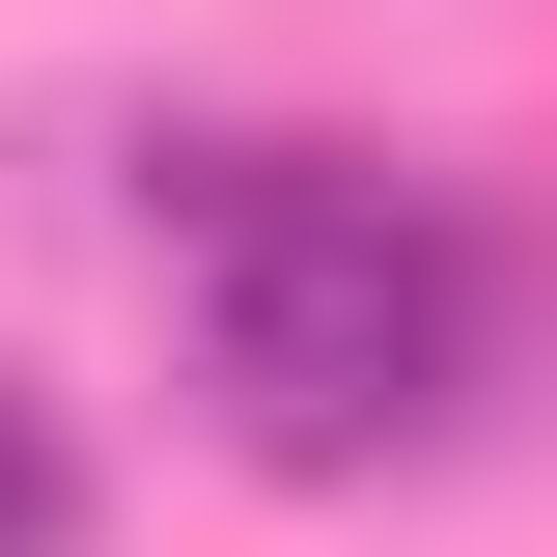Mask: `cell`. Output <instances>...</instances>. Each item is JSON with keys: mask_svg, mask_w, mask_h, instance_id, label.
<instances>
[{"mask_svg": "<svg viewBox=\"0 0 557 557\" xmlns=\"http://www.w3.org/2000/svg\"><path fill=\"white\" fill-rule=\"evenodd\" d=\"M168 251H196V418L251 474H391L474 418V223L362 168V139H196L168 168Z\"/></svg>", "mask_w": 557, "mask_h": 557, "instance_id": "obj_1", "label": "cell"}, {"mask_svg": "<svg viewBox=\"0 0 557 557\" xmlns=\"http://www.w3.org/2000/svg\"><path fill=\"white\" fill-rule=\"evenodd\" d=\"M0 557H84V446H57L28 391H0Z\"/></svg>", "mask_w": 557, "mask_h": 557, "instance_id": "obj_2", "label": "cell"}]
</instances>
